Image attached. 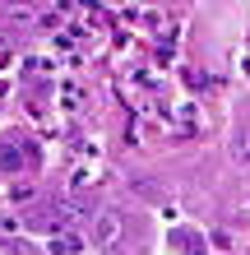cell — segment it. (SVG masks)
Segmentation results:
<instances>
[{"instance_id": "cell-2", "label": "cell", "mask_w": 250, "mask_h": 255, "mask_svg": "<svg viewBox=\"0 0 250 255\" xmlns=\"http://www.w3.org/2000/svg\"><path fill=\"white\" fill-rule=\"evenodd\" d=\"M227 153H232V162H246V167H250V130H241V134H232V144H227Z\"/></svg>"}, {"instance_id": "cell-3", "label": "cell", "mask_w": 250, "mask_h": 255, "mask_svg": "<svg viewBox=\"0 0 250 255\" xmlns=\"http://www.w3.org/2000/svg\"><path fill=\"white\" fill-rule=\"evenodd\" d=\"M176 242H181V251H190V255L199 251V237L195 232H176Z\"/></svg>"}, {"instance_id": "cell-5", "label": "cell", "mask_w": 250, "mask_h": 255, "mask_svg": "<svg viewBox=\"0 0 250 255\" xmlns=\"http://www.w3.org/2000/svg\"><path fill=\"white\" fill-rule=\"evenodd\" d=\"M0 162H5V167H14V162H19V153H14L9 144H0Z\"/></svg>"}, {"instance_id": "cell-4", "label": "cell", "mask_w": 250, "mask_h": 255, "mask_svg": "<svg viewBox=\"0 0 250 255\" xmlns=\"http://www.w3.org/2000/svg\"><path fill=\"white\" fill-rule=\"evenodd\" d=\"M56 246H61L65 255H75V251H79V237H75V232H65V237H61V242H56Z\"/></svg>"}, {"instance_id": "cell-1", "label": "cell", "mask_w": 250, "mask_h": 255, "mask_svg": "<svg viewBox=\"0 0 250 255\" xmlns=\"http://www.w3.org/2000/svg\"><path fill=\"white\" fill-rule=\"evenodd\" d=\"M116 232H121V218H116V214H102V223L93 228V237H97V246H107V242H116Z\"/></svg>"}]
</instances>
